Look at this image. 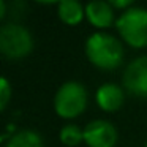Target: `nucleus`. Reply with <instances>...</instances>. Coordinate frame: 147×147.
I'll return each instance as SVG.
<instances>
[{"label":"nucleus","instance_id":"obj_4","mask_svg":"<svg viewBox=\"0 0 147 147\" xmlns=\"http://www.w3.org/2000/svg\"><path fill=\"white\" fill-rule=\"evenodd\" d=\"M33 49V38L30 32L18 24H7L0 27V54L8 59H22Z\"/></svg>","mask_w":147,"mask_h":147},{"label":"nucleus","instance_id":"obj_3","mask_svg":"<svg viewBox=\"0 0 147 147\" xmlns=\"http://www.w3.org/2000/svg\"><path fill=\"white\" fill-rule=\"evenodd\" d=\"M87 106V92L82 84L68 81L62 84L54 96V109L62 119H74Z\"/></svg>","mask_w":147,"mask_h":147},{"label":"nucleus","instance_id":"obj_8","mask_svg":"<svg viewBox=\"0 0 147 147\" xmlns=\"http://www.w3.org/2000/svg\"><path fill=\"white\" fill-rule=\"evenodd\" d=\"M86 16L92 26L108 29L114 22V10L109 2H90L86 5Z\"/></svg>","mask_w":147,"mask_h":147},{"label":"nucleus","instance_id":"obj_7","mask_svg":"<svg viewBox=\"0 0 147 147\" xmlns=\"http://www.w3.org/2000/svg\"><path fill=\"white\" fill-rule=\"evenodd\" d=\"M95 98H96L98 106L103 111L112 112V111H117L123 105L125 95H123V90L119 86L108 82V84H103V86L98 87V90L95 93Z\"/></svg>","mask_w":147,"mask_h":147},{"label":"nucleus","instance_id":"obj_9","mask_svg":"<svg viewBox=\"0 0 147 147\" xmlns=\"http://www.w3.org/2000/svg\"><path fill=\"white\" fill-rule=\"evenodd\" d=\"M59 18L68 26H78L86 14V8L76 0H63L57 5Z\"/></svg>","mask_w":147,"mask_h":147},{"label":"nucleus","instance_id":"obj_10","mask_svg":"<svg viewBox=\"0 0 147 147\" xmlns=\"http://www.w3.org/2000/svg\"><path fill=\"white\" fill-rule=\"evenodd\" d=\"M7 147H45V146H43L41 136L36 131L22 130V131H18L8 141Z\"/></svg>","mask_w":147,"mask_h":147},{"label":"nucleus","instance_id":"obj_15","mask_svg":"<svg viewBox=\"0 0 147 147\" xmlns=\"http://www.w3.org/2000/svg\"><path fill=\"white\" fill-rule=\"evenodd\" d=\"M144 147H147V141H146V144H144Z\"/></svg>","mask_w":147,"mask_h":147},{"label":"nucleus","instance_id":"obj_14","mask_svg":"<svg viewBox=\"0 0 147 147\" xmlns=\"http://www.w3.org/2000/svg\"><path fill=\"white\" fill-rule=\"evenodd\" d=\"M5 13H7V5H5L2 0H0V21L5 18Z\"/></svg>","mask_w":147,"mask_h":147},{"label":"nucleus","instance_id":"obj_12","mask_svg":"<svg viewBox=\"0 0 147 147\" xmlns=\"http://www.w3.org/2000/svg\"><path fill=\"white\" fill-rule=\"evenodd\" d=\"M11 98V86L3 76H0V112L7 108Z\"/></svg>","mask_w":147,"mask_h":147},{"label":"nucleus","instance_id":"obj_6","mask_svg":"<svg viewBox=\"0 0 147 147\" xmlns=\"http://www.w3.org/2000/svg\"><path fill=\"white\" fill-rule=\"evenodd\" d=\"M84 141L89 147H114L117 142V130L108 120H92L84 128Z\"/></svg>","mask_w":147,"mask_h":147},{"label":"nucleus","instance_id":"obj_11","mask_svg":"<svg viewBox=\"0 0 147 147\" xmlns=\"http://www.w3.org/2000/svg\"><path fill=\"white\" fill-rule=\"evenodd\" d=\"M60 141L68 147H74L84 141V130H81L78 125L70 123L65 125L60 130Z\"/></svg>","mask_w":147,"mask_h":147},{"label":"nucleus","instance_id":"obj_1","mask_svg":"<svg viewBox=\"0 0 147 147\" xmlns=\"http://www.w3.org/2000/svg\"><path fill=\"white\" fill-rule=\"evenodd\" d=\"M86 55L92 65L101 70H114L123 60V46L115 36L96 32L86 41Z\"/></svg>","mask_w":147,"mask_h":147},{"label":"nucleus","instance_id":"obj_2","mask_svg":"<svg viewBox=\"0 0 147 147\" xmlns=\"http://www.w3.org/2000/svg\"><path fill=\"white\" fill-rule=\"evenodd\" d=\"M120 36L133 48L147 46V10L131 7L125 10L115 21Z\"/></svg>","mask_w":147,"mask_h":147},{"label":"nucleus","instance_id":"obj_13","mask_svg":"<svg viewBox=\"0 0 147 147\" xmlns=\"http://www.w3.org/2000/svg\"><path fill=\"white\" fill-rule=\"evenodd\" d=\"M111 7L112 8H131L133 7V2H131V0H125V2H117V0H115V2H111Z\"/></svg>","mask_w":147,"mask_h":147},{"label":"nucleus","instance_id":"obj_5","mask_svg":"<svg viewBox=\"0 0 147 147\" xmlns=\"http://www.w3.org/2000/svg\"><path fill=\"white\" fill-rule=\"evenodd\" d=\"M123 86L130 93L147 98V55L134 59L123 71Z\"/></svg>","mask_w":147,"mask_h":147}]
</instances>
